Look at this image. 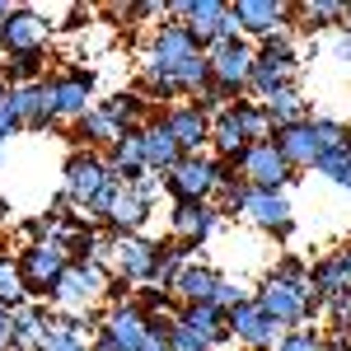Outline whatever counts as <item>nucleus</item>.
Returning a JSON list of instances; mask_svg holds the SVG:
<instances>
[{
	"label": "nucleus",
	"instance_id": "nucleus-1",
	"mask_svg": "<svg viewBox=\"0 0 351 351\" xmlns=\"http://www.w3.org/2000/svg\"><path fill=\"white\" fill-rule=\"evenodd\" d=\"M117 188H122V178L112 173L108 155L84 150V145H75V150L66 155V169H61V197H66L75 211H84L89 225H104Z\"/></svg>",
	"mask_w": 351,
	"mask_h": 351
},
{
	"label": "nucleus",
	"instance_id": "nucleus-2",
	"mask_svg": "<svg viewBox=\"0 0 351 351\" xmlns=\"http://www.w3.org/2000/svg\"><path fill=\"white\" fill-rule=\"evenodd\" d=\"M253 300L263 304V314L276 319L281 328H309L314 319H324V295L314 291V281H291V276H276L267 271L263 286L253 291Z\"/></svg>",
	"mask_w": 351,
	"mask_h": 351
},
{
	"label": "nucleus",
	"instance_id": "nucleus-3",
	"mask_svg": "<svg viewBox=\"0 0 351 351\" xmlns=\"http://www.w3.org/2000/svg\"><path fill=\"white\" fill-rule=\"evenodd\" d=\"M271 136V122H267V108L258 104V99H234L230 108L211 117V150H216V160H230L239 164V155L248 145H258V141H267Z\"/></svg>",
	"mask_w": 351,
	"mask_h": 351
},
{
	"label": "nucleus",
	"instance_id": "nucleus-4",
	"mask_svg": "<svg viewBox=\"0 0 351 351\" xmlns=\"http://www.w3.org/2000/svg\"><path fill=\"white\" fill-rule=\"evenodd\" d=\"M295 71H300V56H295V38L291 28L271 33L258 43V61H253V75H248V99H271L276 89L295 84Z\"/></svg>",
	"mask_w": 351,
	"mask_h": 351
},
{
	"label": "nucleus",
	"instance_id": "nucleus-5",
	"mask_svg": "<svg viewBox=\"0 0 351 351\" xmlns=\"http://www.w3.org/2000/svg\"><path fill=\"white\" fill-rule=\"evenodd\" d=\"M108 281H112L108 263H71L66 276L52 286V295H47V300H52L61 314H89L94 300L108 295Z\"/></svg>",
	"mask_w": 351,
	"mask_h": 351
},
{
	"label": "nucleus",
	"instance_id": "nucleus-6",
	"mask_svg": "<svg viewBox=\"0 0 351 351\" xmlns=\"http://www.w3.org/2000/svg\"><path fill=\"white\" fill-rule=\"evenodd\" d=\"M75 258H71V248L61 239H47V243H24L19 248V271H24V286L28 295L47 300L52 295V286L66 276V267H71Z\"/></svg>",
	"mask_w": 351,
	"mask_h": 351
},
{
	"label": "nucleus",
	"instance_id": "nucleus-7",
	"mask_svg": "<svg viewBox=\"0 0 351 351\" xmlns=\"http://www.w3.org/2000/svg\"><path fill=\"white\" fill-rule=\"evenodd\" d=\"M239 178L248 183V188H258V192H286L300 173L286 164V155L276 150V141L267 136V141L248 145V150L239 155Z\"/></svg>",
	"mask_w": 351,
	"mask_h": 351
},
{
	"label": "nucleus",
	"instance_id": "nucleus-8",
	"mask_svg": "<svg viewBox=\"0 0 351 351\" xmlns=\"http://www.w3.org/2000/svg\"><path fill=\"white\" fill-rule=\"evenodd\" d=\"M160 239H145V234H117L112 239V276H122L127 286H155V271H160Z\"/></svg>",
	"mask_w": 351,
	"mask_h": 351
},
{
	"label": "nucleus",
	"instance_id": "nucleus-9",
	"mask_svg": "<svg viewBox=\"0 0 351 351\" xmlns=\"http://www.w3.org/2000/svg\"><path fill=\"white\" fill-rule=\"evenodd\" d=\"M206 61H211V80L243 99L248 94V75H253V61H258V43H248V38L211 43L206 47Z\"/></svg>",
	"mask_w": 351,
	"mask_h": 351
},
{
	"label": "nucleus",
	"instance_id": "nucleus-10",
	"mask_svg": "<svg viewBox=\"0 0 351 351\" xmlns=\"http://www.w3.org/2000/svg\"><path fill=\"white\" fill-rule=\"evenodd\" d=\"M94 71L84 66H66L47 75V94H52V108H56V122H80L84 112H94Z\"/></svg>",
	"mask_w": 351,
	"mask_h": 351
},
{
	"label": "nucleus",
	"instance_id": "nucleus-11",
	"mask_svg": "<svg viewBox=\"0 0 351 351\" xmlns=\"http://www.w3.org/2000/svg\"><path fill=\"white\" fill-rule=\"evenodd\" d=\"M216 155H183V164L164 178V192L173 202H216Z\"/></svg>",
	"mask_w": 351,
	"mask_h": 351
},
{
	"label": "nucleus",
	"instance_id": "nucleus-12",
	"mask_svg": "<svg viewBox=\"0 0 351 351\" xmlns=\"http://www.w3.org/2000/svg\"><path fill=\"white\" fill-rule=\"evenodd\" d=\"M239 220H248L253 230H263L271 239H291V234H295V211H291V197H286V192L248 188V202H243Z\"/></svg>",
	"mask_w": 351,
	"mask_h": 351
},
{
	"label": "nucleus",
	"instance_id": "nucleus-13",
	"mask_svg": "<svg viewBox=\"0 0 351 351\" xmlns=\"http://www.w3.org/2000/svg\"><path fill=\"white\" fill-rule=\"evenodd\" d=\"M230 14L239 19V33L248 43H263L271 33L291 28L295 5H281V0H230Z\"/></svg>",
	"mask_w": 351,
	"mask_h": 351
},
{
	"label": "nucleus",
	"instance_id": "nucleus-14",
	"mask_svg": "<svg viewBox=\"0 0 351 351\" xmlns=\"http://www.w3.org/2000/svg\"><path fill=\"white\" fill-rule=\"evenodd\" d=\"M220 206L216 202H173V211H169V234L173 243H183V248H202V243L211 239L220 230Z\"/></svg>",
	"mask_w": 351,
	"mask_h": 351
},
{
	"label": "nucleus",
	"instance_id": "nucleus-15",
	"mask_svg": "<svg viewBox=\"0 0 351 351\" xmlns=\"http://www.w3.org/2000/svg\"><path fill=\"white\" fill-rule=\"evenodd\" d=\"M99 337H108L117 351H141L150 337V314L127 300V304H108V314L99 319Z\"/></svg>",
	"mask_w": 351,
	"mask_h": 351
},
{
	"label": "nucleus",
	"instance_id": "nucleus-16",
	"mask_svg": "<svg viewBox=\"0 0 351 351\" xmlns=\"http://www.w3.org/2000/svg\"><path fill=\"white\" fill-rule=\"evenodd\" d=\"M230 332H234V342H239L243 351H271L281 342L286 328L276 324V319H267L258 300H243L239 309H230Z\"/></svg>",
	"mask_w": 351,
	"mask_h": 351
},
{
	"label": "nucleus",
	"instance_id": "nucleus-17",
	"mask_svg": "<svg viewBox=\"0 0 351 351\" xmlns=\"http://www.w3.org/2000/svg\"><path fill=\"white\" fill-rule=\"evenodd\" d=\"M160 122L173 132V141L183 145V155H206L211 150V117L197 104H173L160 112Z\"/></svg>",
	"mask_w": 351,
	"mask_h": 351
},
{
	"label": "nucleus",
	"instance_id": "nucleus-18",
	"mask_svg": "<svg viewBox=\"0 0 351 351\" xmlns=\"http://www.w3.org/2000/svg\"><path fill=\"white\" fill-rule=\"evenodd\" d=\"M47 38H52V24H47L38 10H28V5H19V10L5 19V56L47 52Z\"/></svg>",
	"mask_w": 351,
	"mask_h": 351
},
{
	"label": "nucleus",
	"instance_id": "nucleus-19",
	"mask_svg": "<svg viewBox=\"0 0 351 351\" xmlns=\"http://www.w3.org/2000/svg\"><path fill=\"white\" fill-rule=\"evenodd\" d=\"M271 141H276V150L286 155V164H291L295 173L314 169V164H319V155H324V145H319V132H314V117H309V122H295V127H281V132H271Z\"/></svg>",
	"mask_w": 351,
	"mask_h": 351
},
{
	"label": "nucleus",
	"instance_id": "nucleus-20",
	"mask_svg": "<svg viewBox=\"0 0 351 351\" xmlns=\"http://www.w3.org/2000/svg\"><path fill=\"white\" fill-rule=\"evenodd\" d=\"M10 99H14V112H19L24 132H52L56 127V108H52V94H47V80L43 84H14Z\"/></svg>",
	"mask_w": 351,
	"mask_h": 351
},
{
	"label": "nucleus",
	"instance_id": "nucleus-21",
	"mask_svg": "<svg viewBox=\"0 0 351 351\" xmlns=\"http://www.w3.org/2000/svg\"><path fill=\"white\" fill-rule=\"evenodd\" d=\"M150 216H155V206H145V202L122 183L117 197H112V206H108V216H104V230H108L112 239H117V234H141Z\"/></svg>",
	"mask_w": 351,
	"mask_h": 351
},
{
	"label": "nucleus",
	"instance_id": "nucleus-22",
	"mask_svg": "<svg viewBox=\"0 0 351 351\" xmlns=\"http://www.w3.org/2000/svg\"><path fill=\"white\" fill-rule=\"evenodd\" d=\"M178 164H183V145L173 141V132L164 127L160 117H155V122H145V169H150V173H160V178H169Z\"/></svg>",
	"mask_w": 351,
	"mask_h": 351
},
{
	"label": "nucleus",
	"instance_id": "nucleus-23",
	"mask_svg": "<svg viewBox=\"0 0 351 351\" xmlns=\"http://www.w3.org/2000/svg\"><path fill=\"white\" fill-rule=\"evenodd\" d=\"M173 314H178V319H183L192 332H202L211 347L234 342V332H230V314H225V309H216V304H178Z\"/></svg>",
	"mask_w": 351,
	"mask_h": 351
},
{
	"label": "nucleus",
	"instance_id": "nucleus-24",
	"mask_svg": "<svg viewBox=\"0 0 351 351\" xmlns=\"http://www.w3.org/2000/svg\"><path fill=\"white\" fill-rule=\"evenodd\" d=\"M263 108H267L271 132H281V127H295V122H309V117H314V112H309V99H304V89H300V84H286V89H276L271 99H263Z\"/></svg>",
	"mask_w": 351,
	"mask_h": 351
},
{
	"label": "nucleus",
	"instance_id": "nucleus-25",
	"mask_svg": "<svg viewBox=\"0 0 351 351\" xmlns=\"http://www.w3.org/2000/svg\"><path fill=\"white\" fill-rule=\"evenodd\" d=\"M225 19H230V0H188V14H183V24H188L206 47L220 43Z\"/></svg>",
	"mask_w": 351,
	"mask_h": 351
},
{
	"label": "nucleus",
	"instance_id": "nucleus-26",
	"mask_svg": "<svg viewBox=\"0 0 351 351\" xmlns=\"http://www.w3.org/2000/svg\"><path fill=\"white\" fill-rule=\"evenodd\" d=\"M108 164H112V173H117L122 183H136L141 173H150V169H145V127H136V132L122 136L108 150Z\"/></svg>",
	"mask_w": 351,
	"mask_h": 351
},
{
	"label": "nucleus",
	"instance_id": "nucleus-27",
	"mask_svg": "<svg viewBox=\"0 0 351 351\" xmlns=\"http://www.w3.org/2000/svg\"><path fill=\"white\" fill-rule=\"evenodd\" d=\"M145 108H150V104L141 99V89H122V94H108V99L99 104V112H104L122 136L136 132V127H145Z\"/></svg>",
	"mask_w": 351,
	"mask_h": 351
},
{
	"label": "nucleus",
	"instance_id": "nucleus-28",
	"mask_svg": "<svg viewBox=\"0 0 351 351\" xmlns=\"http://www.w3.org/2000/svg\"><path fill=\"white\" fill-rule=\"evenodd\" d=\"M216 286H220V271H216V267L192 263V267L178 276L173 300H178V304H211V300H216Z\"/></svg>",
	"mask_w": 351,
	"mask_h": 351
},
{
	"label": "nucleus",
	"instance_id": "nucleus-29",
	"mask_svg": "<svg viewBox=\"0 0 351 351\" xmlns=\"http://www.w3.org/2000/svg\"><path fill=\"white\" fill-rule=\"evenodd\" d=\"M38 351H89V337H84V314H52V324L43 332Z\"/></svg>",
	"mask_w": 351,
	"mask_h": 351
},
{
	"label": "nucleus",
	"instance_id": "nucleus-30",
	"mask_svg": "<svg viewBox=\"0 0 351 351\" xmlns=\"http://www.w3.org/2000/svg\"><path fill=\"white\" fill-rule=\"evenodd\" d=\"M309 281H314V291H319L324 300L347 295L351 291V271H347V263H342V253H324L319 263H309Z\"/></svg>",
	"mask_w": 351,
	"mask_h": 351
},
{
	"label": "nucleus",
	"instance_id": "nucleus-31",
	"mask_svg": "<svg viewBox=\"0 0 351 351\" xmlns=\"http://www.w3.org/2000/svg\"><path fill=\"white\" fill-rule=\"evenodd\" d=\"M47 324H52V309H47V304H24V309H14V351H38Z\"/></svg>",
	"mask_w": 351,
	"mask_h": 351
},
{
	"label": "nucleus",
	"instance_id": "nucleus-32",
	"mask_svg": "<svg viewBox=\"0 0 351 351\" xmlns=\"http://www.w3.org/2000/svg\"><path fill=\"white\" fill-rule=\"evenodd\" d=\"M75 141H80L84 150H99V155H108L112 145L122 141V132H117L108 117L99 112V104H94V112H84L80 122H75Z\"/></svg>",
	"mask_w": 351,
	"mask_h": 351
},
{
	"label": "nucleus",
	"instance_id": "nucleus-33",
	"mask_svg": "<svg viewBox=\"0 0 351 351\" xmlns=\"http://www.w3.org/2000/svg\"><path fill=\"white\" fill-rule=\"evenodd\" d=\"M28 286H24V271H19V253H5L0 248V309H24L28 304Z\"/></svg>",
	"mask_w": 351,
	"mask_h": 351
},
{
	"label": "nucleus",
	"instance_id": "nucleus-34",
	"mask_svg": "<svg viewBox=\"0 0 351 351\" xmlns=\"http://www.w3.org/2000/svg\"><path fill=\"white\" fill-rule=\"evenodd\" d=\"M5 84L14 89V84H43L47 80V52H19L5 61Z\"/></svg>",
	"mask_w": 351,
	"mask_h": 351
},
{
	"label": "nucleus",
	"instance_id": "nucleus-35",
	"mask_svg": "<svg viewBox=\"0 0 351 351\" xmlns=\"http://www.w3.org/2000/svg\"><path fill=\"white\" fill-rule=\"evenodd\" d=\"M192 253H197V248H183V243H164V253H160V271H155V286H160V291H169V295H173L178 276H183V271L197 263Z\"/></svg>",
	"mask_w": 351,
	"mask_h": 351
},
{
	"label": "nucleus",
	"instance_id": "nucleus-36",
	"mask_svg": "<svg viewBox=\"0 0 351 351\" xmlns=\"http://www.w3.org/2000/svg\"><path fill=\"white\" fill-rule=\"evenodd\" d=\"M295 14L304 28H342L347 24V5L342 0H304V5H295Z\"/></svg>",
	"mask_w": 351,
	"mask_h": 351
},
{
	"label": "nucleus",
	"instance_id": "nucleus-37",
	"mask_svg": "<svg viewBox=\"0 0 351 351\" xmlns=\"http://www.w3.org/2000/svg\"><path fill=\"white\" fill-rule=\"evenodd\" d=\"M314 173H319V178H328L332 188L351 192V145H342V150H324V155H319V164H314Z\"/></svg>",
	"mask_w": 351,
	"mask_h": 351
},
{
	"label": "nucleus",
	"instance_id": "nucleus-38",
	"mask_svg": "<svg viewBox=\"0 0 351 351\" xmlns=\"http://www.w3.org/2000/svg\"><path fill=\"white\" fill-rule=\"evenodd\" d=\"M271 351H328V337L319 328H286Z\"/></svg>",
	"mask_w": 351,
	"mask_h": 351
},
{
	"label": "nucleus",
	"instance_id": "nucleus-39",
	"mask_svg": "<svg viewBox=\"0 0 351 351\" xmlns=\"http://www.w3.org/2000/svg\"><path fill=\"white\" fill-rule=\"evenodd\" d=\"M169 351H216V347H211L202 332H192V328L173 314V319H169Z\"/></svg>",
	"mask_w": 351,
	"mask_h": 351
},
{
	"label": "nucleus",
	"instance_id": "nucleus-40",
	"mask_svg": "<svg viewBox=\"0 0 351 351\" xmlns=\"http://www.w3.org/2000/svg\"><path fill=\"white\" fill-rule=\"evenodd\" d=\"M243 300H253V291H248L243 281H234V276H225V271H220V286H216V300H211V304L230 314V309H239Z\"/></svg>",
	"mask_w": 351,
	"mask_h": 351
},
{
	"label": "nucleus",
	"instance_id": "nucleus-41",
	"mask_svg": "<svg viewBox=\"0 0 351 351\" xmlns=\"http://www.w3.org/2000/svg\"><path fill=\"white\" fill-rule=\"evenodd\" d=\"M234 99H239V94H230V89H220V84L211 80V84H206V89H202V94H197V99H192V104H197V108L206 112V117H220V112L230 108Z\"/></svg>",
	"mask_w": 351,
	"mask_h": 351
},
{
	"label": "nucleus",
	"instance_id": "nucleus-42",
	"mask_svg": "<svg viewBox=\"0 0 351 351\" xmlns=\"http://www.w3.org/2000/svg\"><path fill=\"white\" fill-rule=\"evenodd\" d=\"M324 319L332 324V332L351 324V291H347V295H332V300H324Z\"/></svg>",
	"mask_w": 351,
	"mask_h": 351
},
{
	"label": "nucleus",
	"instance_id": "nucleus-43",
	"mask_svg": "<svg viewBox=\"0 0 351 351\" xmlns=\"http://www.w3.org/2000/svg\"><path fill=\"white\" fill-rule=\"evenodd\" d=\"M127 188H132L145 206H155V202H160V192H164V178H160V173H141L136 183H127Z\"/></svg>",
	"mask_w": 351,
	"mask_h": 351
},
{
	"label": "nucleus",
	"instance_id": "nucleus-44",
	"mask_svg": "<svg viewBox=\"0 0 351 351\" xmlns=\"http://www.w3.org/2000/svg\"><path fill=\"white\" fill-rule=\"evenodd\" d=\"M14 132H24V122H19V112H14V99L5 94V99H0V141H10Z\"/></svg>",
	"mask_w": 351,
	"mask_h": 351
},
{
	"label": "nucleus",
	"instance_id": "nucleus-45",
	"mask_svg": "<svg viewBox=\"0 0 351 351\" xmlns=\"http://www.w3.org/2000/svg\"><path fill=\"white\" fill-rule=\"evenodd\" d=\"M0 351H14V309H0Z\"/></svg>",
	"mask_w": 351,
	"mask_h": 351
},
{
	"label": "nucleus",
	"instance_id": "nucleus-46",
	"mask_svg": "<svg viewBox=\"0 0 351 351\" xmlns=\"http://www.w3.org/2000/svg\"><path fill=\"white\" fill-rule=\"evenodd\" d=\"M332 56L351 66V33H347V28H337V38H332Z\"/></svg>",
	"mask_w": 351,
	"mask_h": 351
},
{
	"label": "nucleus",
	"instance_id": "nucleus-47",
	"mask_svg": "<svg viewBox=\"0 0 351 351\" xmlns=\"http://www.w3.org/2000/svg\"><path fill=\"white\" fill-rule=\"evenodd\" d=\"M89 351H117V347H112L108 337H94V342H89Z\"/></svg>",
	"mask_w": 351,
	"mask_h": 351
},
{
	"label": "nucleus",
	"instance_id": "nucleus-48",
	"mask_svg": "<svg viewBox=\"0 0 351 351\" xmlns=\"http://www.w3.org/2000/svg\"><path fill=\"white\" fill-rule=\"evenodd\" d=\"M337 253H342V263H347V271H351V243H347V248H337Z\"/></svg>",
	"mask_w": 351,
	"mask_h": 351
},
{
	"label": "nucleus",
	"instance_id": "nucleus-49",
	"mask_svg": "<svg viewBox=\"0 0 351 351\" xmlns=\"http://www.w3.org/2000/svg\"><path fill=\"white\" fill-rule=\"evenodd\" d=\"M10 14H14V5H5V0H0V19H10Z\"/></svg>",
	"mask_w": 351,
	"mask_h": 351
},
{
	"label": "nucleus",
	"instance_id": "nucleus-50",
	"mask_svg": "<svg viewBox=\"0 0 351 351\" xmlns=\"http://www.w3.org/2000/svg\"><path fill=\"white\" fill-rule=\"evenodd\" d=\"M5 216H10V202H5V197H0V220H5Z\"/></svg>",
	"mask_w": 351,
	"mask_h": 351
},
{
	"label": "nucleus",
	"instance_id": "nucleus-51",
	"mask_svg": "<svg viewBox=\"0 0 351 351\" xmlns=\"http://www.w3.org/2000/svg\"><path fill=\"white\" fill-rule=\"evenodd\" d=\"M0 52H5V19H0Z\"/></svg>",
	"mask_w": 351,
	"mask_h": 351
},
{
	"label": "nucleus",
	"instance_id": "nucleus-52",
	"mask_svg": "<svg viewBox=\"0 0 351 351\" xmlns=\"http://www.w3.org/2000/svg\"><path fill=\"white\" fill-rule=\"evenodd\" d=\"M342 28H347V33H351V5H347V24H342Z\"/></svg>",
	"mask_w": 351,
	"mask_h": 351
},
{
	"label": "nucleus",
	"instance_id": "nucleus-53",
	"mask_svg": "<svg viewBox=\"0 0 351 351\" xmlns=\"http://www.w3.org/2000/svg\"><path fill=\"white\" fill-rule=\"evenodd\" d=\"M0 164H5V141H0Z\"/></svg>",
	"mask_w": 351,
	"mask_h": 351
}]
</instances>
